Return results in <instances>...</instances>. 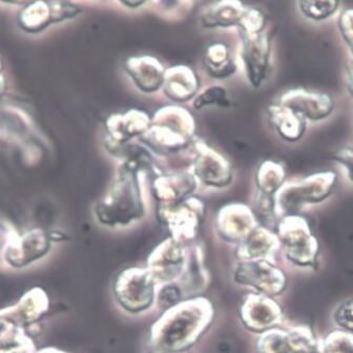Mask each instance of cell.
<instances>
[{
	"label": "cell",
	"mask_w": 353,
	"mask_h": 353,
	"mask_svg": "<svg viewBox=\"0 0 353 353\" xmlns=\"http://www.w3.org/2000/svg\"><path fill=\"white\" fill-rule=\"evenodd\" d=\"M336 174L322 172L305 176L299 181L285 183L274 194V204L279 220L296 212L308 204L321 203L336 188Z\"/></svg>",
	"instance_id": "obj_1"
},
{
	"label": "cell",
	"mask_w": 353,
	"mask_h": 353,
	"mask_svg": "<svg viewBox=\"0 0 353 353\" xmlns=\"http://www.w3.org/2000/svg\"><path fill=\"white\" fill-rule=\"evenodd\" d=\"M276 236L290 262L301 268H314L319 244L306 219L298 214L282 216L276 224Z\"/></svg>",
	"instance_id": "obj_2"
},
{
	"label": "cell",
	"mask_w": 353,
	"mask_h": 353,
	"mask_svg": "<svg viewBox=\"0 0 353 353\" xmlns=\"http://www.w3.org/2000/svg\"><path fill=\"white\" fill-rule=\"evenodd\" d=\"M100 218L105 222H128L142 212L136 172L130 168L121 172L117 182L100 205Z\"/></svg>",
	"instance_id": "obj_3"
},
{
	"label": "cell",
	"mask_w": 353,
	"mask_h": 353,
	"mask_svg": "<svg viewBox=\"0 0 353 353\" xmlns=\"http://www.w3.org/2000/svg\"><path fill=\"white\" fill-rule=\"evenodd\" d=\"M256 353H323L322 344L309 327L298 326L288 330L274 328L262 334Z\"/></svg>",
	"instance_id": "obj_4"
},
{
	"label": "cell",
	"mask_w": 353,
	"mask_h": 353,
	"mask_svg": "<svg viewBox=\"0 0 353 353\" xmlns=\"http://www.w3.org/2000/svg\"><path fill=\"white\" fill-rule=\"evenodd\" d=\"M236 279L241 284L248 285L264 296H279L286 287V278L270 260L245 261L239 266Z\"/></svg>",
	"instance_id": "obj_5"
},
{
	"label": "cell",
	"mask_w": 353,
	"mask_h": 353,
	"mask_svg": "<svg viewBox=\"0 0 353 353\" xmlns=\"http://www.w3.org/2000/svg\"><path fill=\"white\" fill-rule=\"evenodd\" d=\"M279 103L290 108L305 120L320 121L334 112V101L330 95L319 92L294 88L285 92L279 98Z\"/></svg>",
	"instance_id": "obj_6"
},
{
	"label": "cell",
	"mask_w": 353,
	"mask_h": 353,
	"mask_svg": "<svg viewBox=\"0 0 353 353\" xmlns=\"http://www.w3.org/2000/svg\"><path fill=\"white\" fill-rule=\"evenodd\" d=\"M270 40L268 34H243L242 60L246 76L254 88L262 85L270 70Z\"/></svg>",
	"instance_id": "obj_7"
},
{
	"label": "cell",
	"mask_w": 353,
	"mask_h": 353,
	"mask_svg": "<svg viewBox=\"0 0 353 353\" xmlns=\"http://www.w3.org/2000/svg\"><path fill=\"white\" fill-rule=\"evenodd\" d=\"M241 314L245 326L261 334L276 328L282 319L280 306L270 296L260 294L248 296L243 304Z\"/></svg>",
	"instance_id": "obj_8"
},
{
	"label": "cell",
	"mask_w": 353,
	"mask_h": 353,
	"mask_svg": "<svg viewBox=\"0 0 353 353\" xmlns=\"http://www.w3.org/2000/svg\"><path fill=\"white\" fill-rule=\"evenodd\" d=\"M78 8L64 3H36L30 5L20 14V25L29 32H38L48 27L50 22L73 18Z\"/></svg>",
	"instance_id": "obj_9"
},
{
	"label": "cell",
	"mask_w": 353,
	"mask_h": 353,
	"mask_svg": "<svg viewBox=\"0 0 353 353\" xmlns=\"http://www.w3.org/2000/svg\"><path fill=\"white\" fill-rule=\"evenodd\" d=\"M221 234L228 240L244 241L258 226L252 208L244 204H230L221 210L218 218Z\"/></svg>",
	"instance_id": "obj_10"
},
{
	"label": "cell",
	"mask_w": 353,
	"mask_h": 353,
	"mask_svg": "<svg viewBox=\"0 0 353 353\" xmlns=\"http://www.w3.org/2000/svg\"><path fill=\"white\" fill-rule=\"evenodd\" d=\"M268 120L278 135L288 142H296L304 136L306 120L282 104L272 103L268 108Z\"/></svg>",
	"instance_id": "obj_11"
},
{
	"label": "cell",
	"mask_w": 353,
	"mask_h": 353,
	"mask_svg": "<svg viewBox=\"0 0 353 353\" xmlns=\"http://www.w3.org/2000/svg\"><path fill=\"white\" fill-rule=\"evenodd\" d=\"M196 170L205 183L212 186H226L232 180L230 163L218 152L203 148L196 159Z\"/></svg>",
	"instance_id": "obj_12"
},
{
	"label": "cell",
	"mask_w": 353,
	"mask_h": 353,
	"mask_svg": "<svg viewBox=\"0 0 353 353\" xmlns=\"http://www.w3.org/2000/svg\"><path fill=\"white\" fill-rule=\"evenodd\" d=\"M280 246L276 234L264 226L256 228L252 234L243 241L241 245V254L245 261L270 260V256L274 254Z\"/></svg>",
	"instance_id": "obj_13"
},
{
	"label": "cell",
	"mask_w": 353,
	"mask_h": 353,
	"mask_svg": "<svg viewBox=\"0 0 353 353\" xmlns=\"http://www.w3.org/2000/svg\"><path fill=\"white\" fill-rule=\"evenodd\" d=\"M128 70L144 91H154L163 82L161 64L152 58H134L128 61Z\"/></svg>",
	"instance_id": "obj_14"
},
{
	"label": "cell",
	"mask_w": 353,
	"mask_h": 353,
	"mask_svg": "<svg viewBox=\"0 0 353 353\" xmlns=\"http://www.w3.org/2000/svg\"><path fill=\"white\" fill-rule=\"evenodd\" d=\"M246 8L239 1L214 3L203 15L204 25L208 27H232L240 26L245 15Z\"/></svg>",
	"instance_id": "obj_15"
},
{
	"label": "cell",
	"mask_w": 353,
	"mask_h": 353,
	"mask_svg": "<svg viewBox=\"0 0 353 353\" xmlns=\"http://www.w3.org/2000/svg\"><path fill=\"white\" fill-rule=\"evenodd\" d=\"M286 172L280 162L264 160L256 170V183L259 192L268 196H274L285 184Z\"/></svg>",
	"instance_id": "obj_16"
},
{
	"label": "cell",
	"mask_w": 353,
	"mask_h": 353,
	"mask_svg": "<svg viewBox=\"0 0 353 353\" xmlns=\"http://www.w3.org/2000/svg\"><path fill=\"white\" fill-rule=\"evenodd\" d=\"M148 124L144 114L140 112H130L128 115L118 116L108 120V130L117 140H126L144 132Z\"/></svg>",
	"instance_id": "obj_17"
},
{
	"label": "cell",
	"mask_w": 353,
	"mask_h": 353,
	"mask_svg": "<svg viewBox=\"0 0 353 353\" xmlns=\"http://www.w3.org/2000/svg\"><path fill=\"white\" fill-rule=\"evenodd\" d=\"M198 81L196 76L188 69H178L170 71L166 77V90L170 97L176 100H185L196 92Z\"/></svg>",
	"instance_id": "obj_18"
},
{
	"label": "cell",
	"mask_w": 353,
	"mask_h": 353,
	"mask_svg": "<svg viewBox=\"0 0 353 353\" xmlns=\"http://www.w3.org/2000/svg\"><path fill=\"white\" fill-rule=\"evenodd\" d=\"M208 66L216 77H228L236 71V66L230 58L228 47L223 43H214L208 51Z\"/></svg>",
	"instance_id": "obj_19"
},
{
	"label": "cell",
	"mask_w": 353,
	"mask_h": 353,
	"mask_svg": "<svg viewBox=\"0 0 353 353\" xmlns=\"http://www.w3.org/2000/svg\"><path fill=\"white\" fill-rule=\"evenodd\" d=\"M339 6L340 3L338 1H300L299 3V8L303 15L316 21L327 19L334 15Z\"/></svg>",
	"instance_id": "obj_20"
},
{
	"label": "cell",
	"mask_w": 353,
	"mask_h": 353,
	"mask_svg": "<svg viewBox=\"0 0 353 353\" xmlns=\"http://www.w3.org/2000/svg\"><path fill=\"white\" fill-rule=\"evenodd\" d=\"M323 353H353V334L336 331L329 334L322 344Z\"/></svg>",
	"instance_id": "obj_21"
},
{
	"label": "cell",
	"mask_w": 353,
	"mask_h": 353,
	"mask_svg": "<svg viewBox=\"0 0 353 353\" xmlns=\"http://www.w3.org/2000/svg\"><path fill=\"white\" fill-rule=\"evenodd\" d=\"M256 220L262 224H270L272 221L278 218L274 204V196L262 194L259 192L258 196L254 199V208H252Z\"/></svg>",
	"instance_id": "obj_22"
},
{
	"label": "cell",
	"mask_w": 353,
	"mask_h": 353,
	"mask_svg": "<svg viewBox=\"0 0 353 353\" xmlns=\"http://www.w3.org/2000/svg\"><path fill=\"white\" fill-rule=\"evenodd\" d=\"M266 25V18L262 11L256 8H250L246 10L245 15L243 17L239 27L242 29V34L254 35L264 32Z\"/></svg>",
	"instance_id": "obj_23"
},
{
	"label": "cell",
	"mask_w": 353,
	"mask_h": 353,
	"mask_svg": "<svg viewBox=\"0 0 353 353\" xmlns=\"http://www.w3.org/2000/svg\"><path fill=\"white\" fill-rule=\"evenodd\" d=\"M334 320L341 329L353 334V299L343 301L336 307Z\"/></svg>",
	"instance_id": "obj_24"
},
{
	"label": "cell",
	"mask_w": 353,
	"mask_h": 353,
	"mask_svg": "<svg viewBox=\"0 0 353 353\" xmlns=\"http://www.w3.org/2000/svg\"><path fill=\"white\" fill-rule=\"evenodd\" d=\"M208 104H221V105H228V100L226 98V91L220 86H212L208 88V91L204 92L203 95L200 96L196 100V108L208 105Z\"/></svg>",
	"instance_id": "obj_25"
},
{
	"label": "cell",
	"mask_w": 353,
	"mask_h": 353,
	"mask_svg": "<svg viewBox=\"0 0 353 353\" xmlns=\"http://www.w3.org/2000/svg\"><path fill=\"white\" fill-rule=\"evenodd\" d=\"M339 28H340L341 35L350 49L353 57V9L345 10L341 14L339 18Z\"/></svg>",
	"instance_id": "obj_26"
},
{
	"label": "cell",
	"mask_w": 353,
	"mask_h": 353,
	"mask_svg": "<svg viewBox=\"0 0 353 353\" xmlns=\"http://www.w3.org/2000/svg\"><path fill=\"white\" fill-rule=\"evenodd\" d=\"M334 160L344 166L349 179L353 182V148L347 146L341 148L334 154Z\"/></svg>",
	"instance_id": "obj_27"
},
{
	"label": "cell",
	"mask_w": 353,
	"mask_h": 353,
	"mask_svg": "<svg viewBox=\"0 0 353 353\" xmlns=\"http://www.w3.org/2000/svg\"><path fill=\"white\" fill-rule=\"evenodd\" d=\"M179 292L174 287L165 288L161 294V304L164 306H170V305L174 304L176 301L179 300Z\"/></svg>",
	"instance_id": "obj_28"
},
{
	"label": "cell",
	"mask_w": 353,
	"mask_h": 353,
	"mask_svg": "<svg viewBox=\"0 0 353 353\" xmlns=\"http://www.w3.org/2000/svg\"><path fill=\"white\" fill-rule=\"evenodd\" d=\"M347 88H348L349 93L353 97V61L349 64L348 70H347Z\"/></svg>",
	"instance_id": "obj_29"
}]
</instances>
